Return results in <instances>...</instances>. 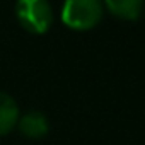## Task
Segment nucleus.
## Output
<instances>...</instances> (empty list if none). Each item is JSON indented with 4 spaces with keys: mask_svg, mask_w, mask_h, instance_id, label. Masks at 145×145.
Instances as JSON below:
<instances>
[{
    "mask_svg": "<svg viewBox=\"0 0 145 145\" xmlns=\"http://www.w3.org/2000/svg\"><path fill=\"white\" fill-rule=\"evenodd\" d=\"M145 0H104L106 9L118 19L135 21L143 10Z\"/></svg>",
    "mask_w": 145,
    "mask_h": 145,
    "instance_id": "5",
    "label": "nucleus"
},
{
    "mask_svg": "<svg viewBox=\"0 0 145 145\" xmlns=\"http://www.w3.org/2000/svg\"><path fill=\"white\" fill-rule=\"evenodd\" d=\"M103 0H65L61 7V21L75 31H87L103 19Z\"/></svg>",
    "mask_w": 145,
    "mask_h": 145,
    "instance_id": "1",
    "label": "nucleus"
},
{
    "mask_svg": "<svg viewBox=\"0 0 145 145\" xmlns=\"http://www.w3.org/2000/svg\"><path fill=\"white\" fill-rule=\"evenodd\" d=\"M17 22L31 34H43L53 22V10L48 0H17L16 7Z\"/></svg>",
    "mask_w": 145,
    "mask_h": 145,
    "instance_id": "2",
    "label": "nucleus"
},
{
    "mask_svg": "<svg viewBox=\"0 0 145 145\" xmlns=\"http://www.w3.org/2000/svg\"><path fill=\"white\" fill-rule=\"evenodd\" d=\"M16 128H19V131L29 140H39L50 131V123L41 111H27L19 116Z\"/></svg>",
    "mask_w": 145,
    "mask_h": 145,
    "instance_id": "3",
    "label": "nucleus"
},
{
    "mask_svg": "<svg viewBox=\"0 0 145 145\" xmlns=\"http://www.w3.org/2000/svg\"><path fill=\"white\" fill-rule=\"evenodd\" d=\"M19 106L12 96L0 91V137L9 135L19 121Z\"/></svg>",
    "mask_w": 145,
    "mask_h": 145,
    "instance_id": "4",
    "label": "nucleus"
}]
</instances>
